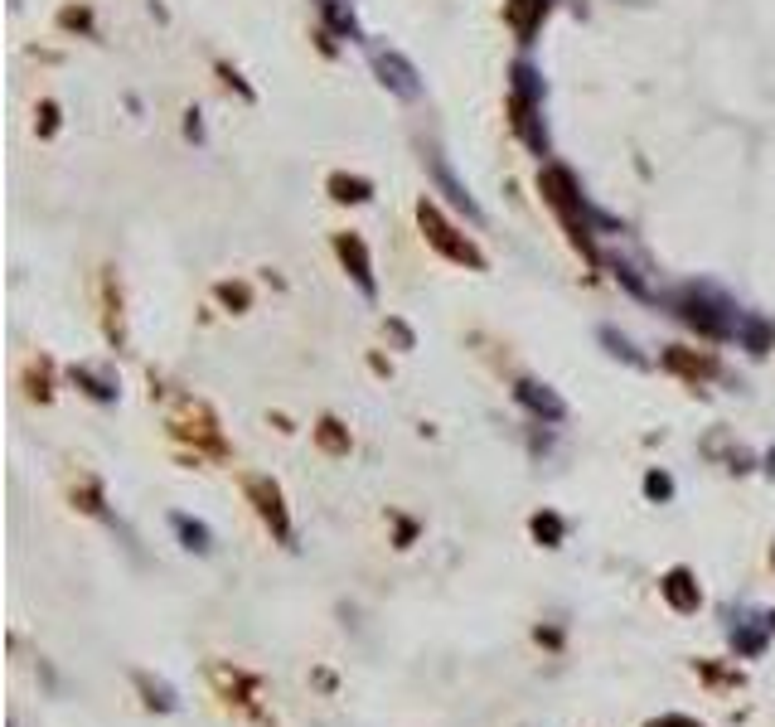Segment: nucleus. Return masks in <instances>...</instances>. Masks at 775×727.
<instances>
[{"instance_id": "17", "label": "nucleus", "mask_w": 775, "mask_h": 727, "mask_svg": "<svg viewBox=\"0 0 775 727\" xmlns=\"http://www.w3.org/2000/svg\"><path fill=\"white\" fill-rule=\"evenodd\" d=\"M218 296H223L228 306H243V301H248V291H243V286H218Z\"/></svg>"}, {"instance_id": "13", "label": "nucleus", "mask_w": 775, "mask_h": 727, "mask_svg": "<svg viewBox=\"0 0 775 727\" xmlns=\"http://www.w3.org/2000/svg\"><path fill=\"white\" fill-rule=\"evenodd\" d=\"M645 495H650V500H669V495H674V480H669V475H659V471H650V475H645Z\"/></svg>"}, {"instance_id": "18", "label": "nucleus", "mask_w": 775, "mask_h": 727, "mask_svg": "<svg viewBox=\"0 0 775 727\" xmlns=\"http://www.w3.org/2000/svg\"><path fill=\"white\" fill-rule=\"evenodd\" d=\"M766 471H771V475H775V451H771V456H766Z\"/></svg>"}, {"instance_id": "11", "label": "nucleus", "mask_w": 775, "mask_h": 727, "mask_svg": "<svg viewBox=\"0 0 775 727\" xmlns=\"http://www.w3.org/2000/svg\"><path fill=\"white\" fill-rule=\"evenodd\" d=\"M533 538L548 543V548H558L562 543V519L558 514H533Z\"/></svg>"}, {"instance_id": "3", "label": "nucleus", "mask_w": 775, "mask_h": 727, "mask_svg": "<svg viewBox=\"0 0 775 727\" xmlns=\"http://www.w3.org/2000/svg\"><path fill=\"white\" fill-rule=\"evenodd\" d=\"M248 495L257 500L262 519L277 529L281 543H291V519H286V505H281V490H277V485H272V480H262V475H252V480H248Z\"/></svg>"}, {"instance_id": "8", "label": "nucleus", "mask_w": 775, "mask_h": 727, "mask_svg": "<svg viewBox=\"0 0 775 727\" xmlns=\"http://www.w3.org/2000/svg\"><path fill=\"white\" fill-rule=\"evenodd\" d=\"M175 534L185 538V548H194V553H209L214 548V534L199 519H189V514H175Z\"/></svg>"}, {"instance_id": "19", "label": "nucleus", "mask_w": 775, "mask_h": 727, "mask_svg": "<svg viewBox=\"0 0 775 727\" xmlns=\"http://www.w3.org/2000/svg\"><path fill=\"white\" fill-rule=\"evenodd\" d=\"M766 626H771V631H775V616H771V621H766Z\"/></svg>"}, {"instance_id": "9", "label": "nucleus", "mask_w": 775, "mask_h": 727, "mask_svg": "<svg viewBox=\"0 0 775 727\" xmlns=\"http://www.w3.org/2000/svg\"><path fill=\"white\" fill-rule=\"evenodd\" d=\"M432 170H436V180H441V185H446V194H451V199H456V204H461L465 214H470V219H480V209H475V204H470V194H465L461 185H456V175H451V165H446V160H441V156H432Z\"/></svg>"}, {"instance_id": "4", "label": "nucleus", "mask_w": 775, "mask_h": 727, "mask_svg": "<svg viewBox=\"0 0 775 727\" xmlns=\"http://www.w3.org/2000/svg\"><path fill=\"white\" fill-rule=\"evenodd\" d=\"M659 592H664V601L674 606V611H698V601H703V592H698V582H693V572L688 568H674L664 572V582H659Z\"/></svg>"}, {"instance_id": "5", "label": "nucleus", "mask_w": 775, "mask_h": 727, "mask_svg": "<svg viewBox=\"0 0 775 727\" xmlns=\"http://www.w3.org/2000/svg\"><path fill=\"white\" fill-rule=\"evenodd\" d=\"M519 403H524V408H533L538 417H548V422H562V417H567V403H562V398L553 393V388H548V383L524 379V383H519Z\"/></svg>"}, {"instance_id": "6", "label": "nucleus", "mask_w": 775, "mask_h": 727, "mask_svg": "<svg viewBox=\"0 0 775 727\" xmlns=\"http://www.w3.org/2000/svg\"><path fill=\"white\" fill-rule=\"evenodd\" d=\"M340 257H344V267L354 272V282L364 286V296H373V267H369V253H364V243H359L354 233H344V238H340Z\"/></svg>"}, {"instance_id": "12", "label": "nucleus", "mask_w": 775, "mask_h": 727, "mask_svg": "<svg viewBox=\"0 0 775 727\" xmlns=\"http://www.w3.org/2000/svg\"><path fill=\"white\" fill-rule=\"evenodd\" d=\"M73 379L83 383V388H88L93 398H117V388H112V383H107V379H97V374H88V369H78Z\"/></svg>"}, {"instance_id": "7", "label": "nucleus", "mask_w": 775, "mask_h": 727, "mask_svg": "<svg viewBox=\"0 0 775 727\" xmlns=\"http://www.w3.org/2000/svg\"><path fill=\"white\" fill-rule=\"evenodd\" d=\"M136 689H141V694H146V703H151V708H160V713H175V708H180V698H175V689H170L165 679H151L146 669L136 674Z\"/></svg>"}, {"instance_id": "1", "label": "nucleus", "mask_w": 775, "mask_h": 727, "mask_svg": "<svg viewBox=\"0 0 775 727\" xmlns=\"http://www.w3.org/2000/svg\"><path fill=\"white\" fill-rule=\"evenodd\" d=\"M373 68H378V78L393 88L398 97H417L422 93V83H417V68L407 64L398 49H373Z\"/></svg>"}, {"instance_id": "10", "label": "nucleus", "mask_w": 775, "mask_h": 727, "mask_svg": "<svg viewBox=\"0 0 775 727\" xmlns=\"http://www.w3.org/2000/svg\"><path fill=\"white\" fill-rule=\"evenodd\" d=\"M330 190H335V199H344V204H364V199L373 194L369 180H359V175H335Z\"/></svg>"}, {"instance_id": "16", "label": "nucleus", "mask_w": 775, "mask_h": 727, "mask_svg": "<svg viewBox=\"0 0 775 727\" xmlns=\"http://www.w3.org/2000/svg\"><path fill=\"white\" fill-rule=\"evenodd\" d=\"M645 727H703V723H693V718H683V713H669V718H654V723H645Z\"/></svg>"}, {"instance_id": "15", "label": "nucleus", "mask_w": 775, "mask_h": 727, "mask_svg": "<svg viewBox=\"0 0 775 727\" xmlns=\"http://www.w3.org/2000/svg\"><path fill=\"white\" fill-rule=\"evenodd\" d=\"M601 340H606V345H611V354H625V359H630V364H640V354H635V349H630V340H625V335H616V330H601Z\"/></svg>"}, {"instance_id": "14", "label": "nucleus", "mask_w": 775, "mask_h": 727, "mask_svg": "<svg viewBox=\"0 0 775 727\" xmlns=\"http://www.w3.org/2000/svg\"><path fill=\"white\" fill-rule=\"evenodd\" d=\"M320 442H325V451H349V442H344L340 422H320Z\"/></svg>"}, {"instance_id": "2", "label": "nucleus", "mask_w": 775, "mask_h": 727, "mask_svg": "<svg viewBox=\"0 0 775 727\" xmlns=\"http://www.w3.org/2000/svg\"><path fill=\"white\" fill-rule=\"evenodd\" d=\"M422 228H427V238H432V243H436V248H441L446 257H456V262H470V267H485V257L475 253L470 243H461V238H456V233L446 228V219L436 214L432 204H422Z\"/></svg>"}]
</instances>
